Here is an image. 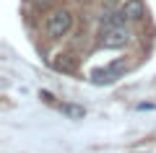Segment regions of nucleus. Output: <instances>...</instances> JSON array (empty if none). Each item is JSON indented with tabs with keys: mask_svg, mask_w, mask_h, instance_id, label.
<instances>
[{
	"mask_svg": "<svg viewBox=\"0 0 156 153\" xmlns=\"http://www.w3.org/2000/svg\"><path fill=\"white\" fill-rule=\"evenodd\" d=\"M73 26V16L70 11H65V8H60V11H52L50 16H47V23H44V31L50 39H60L65 37L68 31H70Z\"/></svg>",
	"mask_w": 156,
	"mask_h": 153,
	"instance_id": "obj_1",
	"label": "nucleus"
},
{
	"mask_svg": "<svg viewBox=\"0 0 156 153\" xmlns=\"http://www.w3.org/2000/svg\"><path fill=\"white\" fill-rule=\"evenodd\" d=\"M128 39H130V34H128V29H122V26H104L101 34H99V42L104 44V47H109V49L125 47Z\"/></svg>",
	"mask_w": 156,
	"mask_h": 153,
	"instance_id": "obj_2",
	"label": "nucleus"
},
{
	"mask_svg": "<svg viewBox=\"0 0 156 153\" xmlns=\"http://www.w3.org/2000/svg\"><path fill=\"white\" fill-rule=\"evenodd\" d=\"M125 70H128V62H125V60H115V62H109L107 68L94 70V73H91V81H94V83H112V81H117V78L122 75Z\"/></svg>",
	"mask_w": 156,
	"mask_h": 153,
	"instance_id": "obj_3",
	"label": "nucleus"
},
{
	"mask_svg": "<svg viewBox=\"0 0 156 153\" xmlns=\"http://www.w3.org/2000/svg\"><path fill=\"white\" fill-rule=\"evenodd\" d=\"M120 13L125 16V21H140L146 16V5H143V0H125Z\"/></svg>",
	"mask_w": 156,
	"mask_h": 153,
	"instance_id": "obj_4",
	"label": "nucleus"
},
{
	"mask_svg": "<svg viewBox=\"0 0 156 153\" xmlns=\"http://www.w3.org/2000/svg\"><path fill=\"white\" fill-rule=\"evenodd\" d=\"M60 112L65 117H70V120H83L86 117V109L78 106V104H60Z\"/></svg>",
	"mask_w": 156,
	"mask_h": 153,
	"instance_id": "obj_5",
	"label": "nucleus"
},
{
	"mask_svg": "<svg viewBox=\"0 0 156 153\" xmlns=\"http://www.w3.org/2000/svg\"><path fill=\"white\" fill-rule=\"evenodd\" d=\"M52 65H55V70H70V68H73V60H70L68 55H62V60H55Z\"/></svg>",
	"mask_w": 156,
	"mask_h": 153,
	"instance_id": "obj_6",
	"label": "nucleus"
},
{
	"mask_svg": "<svg viewBox=\"0 0 156 153\" xmlns=\"http://www.w3.org/2000/svg\"><path fill=\"white\" fill-rule=\"evenodd\" d=\"M39 96H42V101H47V104H55V99H52V93H50V91H42Z\"/></svg>",
	"mask_w": 156,
	"mask_h": 153,
	"instance_id": "obj_7",
	"label": "nucleus"
}]
</instances>
